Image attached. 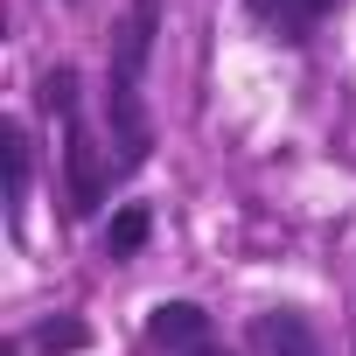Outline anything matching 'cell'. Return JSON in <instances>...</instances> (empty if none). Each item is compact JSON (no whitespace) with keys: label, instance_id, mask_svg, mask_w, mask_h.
I'll return each mask as SVG.
<instances>
[{"label":"cell","instance_id":"4","mask_svg":"<svg viewBox=\"0 0 356 356\" xmlns=\"http://www.w3.org/2000/svg\"><path fill=\"white\" fill-rule=\"evenodd\" d=\"M252 8V22L273 35V42H286V49H307L314 42V29L342 8V0H245Z\"/></svg>","mask_w":356,"mask_h":356},{"label":"cell","instance_id":"2","mask_svg":"<svg viewBox=\"0 0 356 356\" xmlns=\"http://www.w3.org/2000/svg\"><path fill=\"white\" fill-rule=\"evenodd\" d=\"M42 112L63 126V203H70V217H98L119 182H112V147H98V133L84 126V77H77V63L42 70Z\"/></svg>","mask_w":356,"mask_h":356},{"label":"cell","instance_id":"3","mask_svg":"<svg viewBox=\"0 0 356 356\" xmlns=\"http://www.w3.org/2000/svg\"><path fill=\"white\" fill-rule=\"evenodd\" d=\"M252 349H259V356H335L328 335L314 328V314H300V307H266V314H252Z\"/></svg>","mask_w":356,"mask_h":356},{"label":"cell","instance_id":"8","mask_svg":"<svg viewBox=\"0 0 356 356\" xmlns=\"http://www.w3.org/2000/svg\"><path fill=\"white\" fill-rule=\"evenodd\" d=\"M147 231H154V210H147V203H119V210H112V224H105V259H112V266L140 259Z\"/></svg>","mask_w":356,"mask_h":356},{"label":"cell","instance_id":"5","mask_svg":"<svg viewBox=\"0 0 356 356\" xmlns=\"http://www.w3.org/2000/svg\"><path fill=\"white\" fill-rule=\"evenodd\" d=\"M203 342H217V335H210V314H203L196 300H161V307L147 314V349L189 356V349H203Z\"/></svg>","mask_w":356,"mask_h":356},{"label":"cell","instance_id":"6","mask_svg":"<svg viewBox=\"0 0 356 356\" xmlns=\"http://www.w3.org/2000/svg\"><path fill=\"white\" fill-rule=\"evenodd\" d=\"M84 342H91V328H84L77 314H56V321H35V328L8 335V342H0V356H77Z\"/></svg>","mask_w":356,"mask_h":356},{"label":"cell","instance_id":"9","mask_svg":"<svg viewBox=\"0 0 356 356\" xmlns=\"http://www.w3.org/2000/svg\"><path fill=\"white\" fill-rule=\"evenodd\" d=\"M189 356H231V349H224V342H203V349H189Z\"/></svg>","mask_w":356,"mask_h":356},{"label":"cell","instance_id":"7","mask_svg":"<svg viewBox=\"0 0 356 356\" xmlns=\"http://www.w3.org/2000/svg\"><path fill=\"white\" fill-rule=\"evenodd\" d=\"M0 161H8V224L22 231V210H29V175H35V161H29V126H22V119H8V126H0Z\"/></svg>","mask_w":356,"mask_h":356},{"label":"cell","instance_id":"1","mask_svg":"<svg viewBox=\"0 0 356 356\" xmlns=\"http://www.w3.org/2000/svg\"><path fill=\"white\" fill-rule=\"evenodd\" d=\"M161 35V0H126V22L112 29L105 56V140H112V182H133L154 154V112H147V63Z\"/></svg>","mask_w":356,"mask_h":356}]
</instances>
